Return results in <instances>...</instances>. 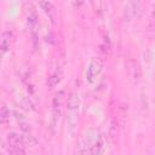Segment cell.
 <instances>
[{"instance_id":"6da1fadb","label":"cell","mask_w":155,"mask_h":155,"mask_svg":"<svg viewBox=\"0 0 155 155\" xmlns=\"http://www.w3.org/2000/svg\"><path fill=\"white\" fill-rule=\"evenodd\" d=\"M104 149V140L97 130H88L85 136L81 153L82 155H101Z\"/></svg>"},{"instance_id":"7a4b0ae2","label":"cell","mask_w":155,"mask_h":155,"mask_svg":"<svg viewBox=\"0 0 155 155\" xmlns=\"http://www.w3.org/2000/svg\"><path fill=\"white\" fill-rule=\"evenodd\" d=\"M103 67H104V62L102 58L99 57H93L87 67V70H86V79L88 82H92L94 80V78H97L102 70H103Z\"/></svg>"},{"instance_id":"3957f363","label":"cell","mask_w":155,"mask_h":155,"mask_svg":"<svg viewBox=\"0 0 155 155\" xmlns=\"http://www.w3.org/2000/svg\"><path fill=\"white\" fill-rule=\"evenodd\" d=\"M7 143H8V147H12V148H24L25 145L24 137L16 132H10L7 134Z\"/></svg>"},{"instance_id":"277c9868","label":"cell","mask_w":155,"mask_h":155,"mask_svg":"<svg viewBox=\"0 0 155 155\" xmlns=\"http://www.w3.org/2000/svg\"><path fill=\"white\" fill-rule=\"evenodd\" d=\"M138 6H139V4L136 2V1L126 2L125 7H124V18H125V21H131L137 15Z\"/></svg>"},{"instance_id":"5b68a950","label":"cell","mask_w":155,"mask_h":155,"mask_svg":"<svg viewBox=\"0 0 155 155\" xmlns=\"http://www.w3.org/2000/svg\"><path fill=\"white\" fill-rule=\"evenodd\" d=\"M40 6L45 11V13L48 16V18L51 19V22L53 24H56L57 23V10L53 6V4L50 2V1H41L40 2Z\"/></svg>"},{"instance_id":"8992f818","label":"cell","mask_w":155,"mask_h":155,"mask_svg":"<svg viewBox=\"0 0 155 155\" xmlns=\"http://www.w3.org/2000/svg\"><path fill=\"white\" fill-rule=\"evenodd\" d=\"M67 107L68 110L70 111H78L79 107H80V97L76 92H70L69 97H68V102H67Z\"/></svg>"},{"instance_id":"52a82bcc","label":"cell","mask_w":155,"mask_h":155,"mask_svg":"<svg viewBox=\"0 0 155 155\" xmlns=\"http://www.w3.org/2000/svg\"><path fill=\"white\" fill-rule=\"evenodd\" d=\"M11 38H12V33L8 30L2 31L1 34V39H0V46H1V51L6 52L10 48V42H11Z\"/></svg>"},{"instance_id":"ba28073f","label":"cell","mask_w":155,"mask_h":155,"mask_svg":"<svg viewBox=\"0 0 155 155\" xmlns=\"http://www.w3.org/2000/svg\"><path fill=\"white\" fill-rule=\"evenodd\" d=\"M128 70H130V74H131V78L133 80H138L139 76H140V69H139V65L136 61L131 59L130 63H128Z\"/></svg>"},{"instance_id":"9c48e42d","label":"cell","mask_w":155,"mask_h":155,"mask_svg":"<svg viewBox=\"0 0 155 155\" xmlns=\"http://www.w3.org/2000/svg\"><path fill=\"white\" fill-rule=\"evenodd\" d=\"M61 79H62V74L58 71V70H56L54 73H52L50 76H48V80H47V86L48 87H54V86H57L59 82H61Z\"/></svg>"},{"instance_id":"30bf717a","label":"cell","mask_w":155,"mask_h":155,"mask_svg":"<svg viewBox=\"0 0 155 155\" xmlns=\"http://www.w3.org/2000/svg\"><path fill=\"white\" fill-rule=\"evenodd\" d=\"M62 94H63V92H59V93H57V94L53 97V101H52V107H53V109H54V110L59 109L61 101H62Z\"/></svg>"},{"instance_id":"8fae6325","label":"cell","mask_w":155,"mask_h":155,"mask_svg":"<svg viewBox=\"0 0 155 155\" xmlns=\"http://www.w3.org/2000/svg\"><path fill=\"white\" fill-rule=\"evenodd\" d=\"M8 154L10 155H25L24 148H12L8 147Z\"/></svg>"},{"instance_id":"7c38bea8","label":"cell","mask_w":155,"mask_h":155,"mask_svg":"<svg viewBox=\"0 0 155 155\" xmlns=\"http://www.w3.org/2000/svg\"><path fill=\"white\" fill-rule=\"evenodd\" d=\"M148 28H149V30H151V31H155V10H154V11L151 12V15H150Z\"/></svg>"},{"instance_id":"4fadbf2b","label":"cell","mask_w":155,"mask_h":155,"mask_svg":"<svg viewBox=\"0 0 155 155\" xmlns=\"http://www.w3.org/2000/svg\"><path fill=\"white\" fill-rule=\"evenodd\" d=\"M6 114H7V110H6L5 107H2V110H1V122H2V124L6 122V117H7Z\"/></svg>"}]
</instances>
